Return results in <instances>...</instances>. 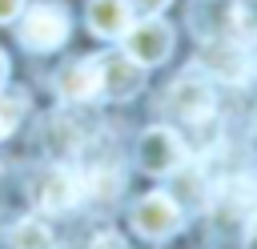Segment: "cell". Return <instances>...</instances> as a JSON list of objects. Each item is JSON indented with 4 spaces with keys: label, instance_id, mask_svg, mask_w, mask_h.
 Instances as JSON below:
<instances>
[{
    "label": "cell",
    "instance_id": "obj_1",
    "mask_svg": "<svg viewBox=\"0 0 257 249\" xmlns=\"http://www.w3.org/2000/svg\"><path fill=\"white\" fill-rule=\"evenodd\" d=\"M68 40V12L60 4H32L20 20V44L32 48V52H48V48H60Z\"/></svg>",
    "mask_w": 257,
    "mask_h": 249
},
{
    "label": "cell",
    "instance_id": "obj_2",
    "mask_svg": "<svg viewBox=\"0 0 257 249\" xmlns=\"http://www.w3.org/2000/svg\"><path fill=\"white\" fill-rule=\"evenodd\" d=\"M169 52H173V28L165 20L145 16V20H137V24L124 28V56H133L141 68L161 64Z\"/></svg>",
    "mask_w": 257,
    "mask_h": 249
},
{
    "label": "cell",
    "instance_id": "obj_3",
    "mask_svg": "<svg viewBox=\"0 0 257 249\" xmlns=\"http://www.w3.org/2000/svg\"><path fill=\"white\" fill-rule=\"evenodd\" d=\"M165 108L177 116V120H189V125H201L209 112H213V88L205 76L197 72H185L181 80H173L169 96H165Z\"/></svg>",
    "mask_w": 257,
    "mask_h": 249
},
{
    "label": "cell",
    "instance_id": "obj_4",
    "mask_svg": "<svg viewBox=\"0 0 257 249\" xmlns=\"http://www.w3.org/2000/svg\"><path fill=\"white\" fill-rule=\"evenodd\" d=\"M133 229L149 241H165L181 229V205L165 193H149L145 201H137L133 209Z\"/></svg>",
    "mask_w": 257,
    "mask_h": 249
},
{
    "label": "cell",
    "instance_id": "obj_5",
    "mask_svg": "<svg viewBox=\"0 0 257 249\" xmlns=\"http://www.w3.org/2000/svg\"><path fill=\"white\" fill-rule=\"evenodd\" d=\"M137 157H141V169H145V173L165 177V173H177V165L185 161V145H181V137H177L173 129L157 125V129H149V133L141 137Z\"/></svg>",
    "mask_w": 257,
    "mask_h": 249
},
{
    "label": "cell",
    "instance_id": "obj_6",
    "mask_svg": "<svg viewBox=\"0 0 257 249\" xmlns=\"http://www.w3.org/2000/svg\"><path fill=\"white\" fill-rule=\"evenodd\" d=\"M96 72H100V92L112 100H128L145 84V68L133 56H96Z\"/></svg>",
    "mask_w": 257,
    "mask_h": 249
},
{
    "label": "cell",
    "instance_id": "obj_7",
    "mask_svg": "<svg viewBox=\"0 0 257 249\" xmlns=\"http://www.w3.org/2000/svg\"><path fill=\"white\" fill-rule=\"evenodd\" d=\"M80 193H84V181H80L76 173H68V169H48V173L40 177V185H36V205H40V213H64V209L76 205Z\"/></svg>",
    "mask_w": 257,
    "mask_h": 249
},
{
    "label": "cell",
    "instance_id": "obj_8",
    "mask_svg": "<svg viewBox=\"0 0 257 249\" xmlns=\"http://www.w3.org/2000/svg\"><path fill=\"white\" fill-rule=\"evenodd\" d=\"M133 24V4L128 0H88V28L104 40L124 36V28Z\"/></svg>",
    "mask_w": 257,
    "mask_h": 249
},
{
    "label": "cell",
    "instance_id": "obj_9",
    "mask_svg": "<svg viewBox=\"0 0 257 249\" xmlns=\"http://www.w3.org/2000/svg\"><path fill=\"white\" fill-rule=\"evenodd\" d=\"M201 64L209 68V76H217V80H241L245 76V48L241 44H233V40H213V44H205V52H201Z\"/></svg>",
    "mask_w": 257,
    "mask_h": 249
},
{
    "label": "cell",
    "instance_id": "obj_10",
    "mask_svg": "<svg viewBox=\"0 0 257 249\" xmlns=\"http://www.w3.org/2000/svg\"><path fill=\"white\" fill-rule=\"evenodd\" d=\"M56 92L64 100H88L100 92V72H96V60H76V64H64L60 76H56Z\"/></svg>",
    "mask_w": 257,
    "mask_h": 249
},
{
    "label": "cell",
    "instance_id": "obj_11",
    "mask_svg": "<svg viewBox=\"0 0 257 249\" xmlns=\"http://www.w3.org/2000/svg\"><path fill=\"white\" fill-rule=\"evenodd\" d=\"M8 245H12V249H52V233H48V225H40V221H20V225L8 233Z\"/></svg>",
    "mask_w": 257,
    "mask_h": 249
},
{
    "label": "cell",
    "instance_id": "obj_12",
    "mask_svg": "<svg viewBox=\"0 0 257 249\" xmlns=\"http://www.w3.org/2000/svg\"><path fill=\"white\" fill-rule=\"evenodd\" d=\"M84 189H92L96 197H116V193H120V173L100 169V173H92V181H88Z\"/></svg>",
    "mask_w": 257,
    "mask_h": 249
},
{
    "label": "cell",
    "instance_id": "obj_13",
    "mask_svg": "<svg viewBox=\"0 0 257 249\" xmlns=\"http://www.w3.org/2000/svg\"><path fill=\"white\" fill-rule=\"evenodd\" d=\"M20 112H24V100H12V96H0V125H4V133H12V129H16V120H20Z\"/></svg>",
    "mask_w": 257,
    "mask_h": 249
},
{
    "label": "cell",
    "instance_id": "obj_14",
    "mask_svg": "<svg viewBox=\"0 0 257 249\" xmlns=\"http://www.w3.org/2000/svg\"><path fill=\"white\" fill-rule=\"evenodd\" d=\"M88 249H128V245H124V237H116V233H100Z\"/></svg>",
    "mask_w": 257,
    "mask_h": 249
},
{
    "label": "cell",
    "instance_id": "obj_15",
    "mask_svg": "<svg viewBox=\"0 0 257 249\" xmlns=\"http://www.w3.org/2000/svg\"><path fill=\"white\" fill-rule=\"evenodd\" d=\"M128 4H133V8L141 12V16H157V12H161V8L169 4V0H128Z\"/></svg>",
    "mask_w": 257,
    "mask_h": 249
},
{
    "label": "cell",
    "instance_id": "obj_16",
    "mask_svg": "<svg viewBox=\"0 0 257 249\" xmlns=\"http://www.w3.org/2000/svg\"><path fill=\"white\" fill-rule=\"evenodd\" d=\"M20 8H24V0H0V24L16 20V16H20Z\"/></svg>",
    "mask_w": 257,
    "mask_h": 249
},
{
    "label": "cell",
    "instance_id": "obj_17",
    "mask_svg": "<svg viewBox=\"0 0 257 249\" xmlns=\"http://www.w3.org/2000/svg\"><path fill=\"white\" fill-rule=\"evenodd\" d=\"M4 80H8V56L0 52V84H4Z\"/></svg>",
    "mask_w": 257,
    "mask_h": 249
},
{
    "label": "cell",
    "instance_id": "obj_18",
    "mask_svg": "<svg viewBox=\"0 0 257 249\" xmlns=\"http://www.w3.org/2000/svg\"><path fill=\"white\" fill-rule=\"evenodd\" d=\"M0 137H4V125H0Z\"/></svg>",
    "mask_w": 257,
    "mask_h": 249
}]
</instances>
